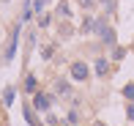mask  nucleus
Masks as SVG:
<instances>
[{"mask_svg":"<svg viewBox=\"0 0 134 126\" xmlns=\"http://www.w3.org/2000/svg\"><path fill=\"white\" fill-rule=\"evenodd\" d=\"M80 6H82V8H93L96 0H80Z\"/></svg>","mask_w":134,"mask_h":126,"instance_id":"nucleus-9","label":"nucleus"},{"mask_svg":"<svg viewBox=\"0 0 134 126\" xmlns=\"http://www.w3.org/2000/svg\"><path fill=\"white\" fill-rule=\"evenodd\" d=\"M96 126H104V123H96Z\"/></svg>","mask_w":134,"mask_h":126,"instance_id":"nucleus-11","label":"nucleus"},{"mask_svg":"<svg viewBox=\"0 0 134 126\" xmlns=\"http://www.w3.org/2000/svg\"><path fill=\"white\" fill-rule=\"evenodd\" d=\"M25 118H27V123H30V126H38V121H36V115H33V110H30L27 104H25Z\"/></svg>","mask_w":134,"mask_h":126,"instance_id":"nucleus-4","label":"nucleus"},{"mask_svg":"<svg viewBox=\"0 0 134 126\" xmlns=\"http://www.w3.org/2000/svg\"><path fill=\"white\" fill-rule=\"evenodd\" d=\"M126 115H129V121H134V101H131L129 107H126Z\"/></svg>","mask_w":134,"mask_h":126,"instance_id":"nucleus-10","label":"nucleus"},{"mask_svg":"<svg viewBox=\"0 0 134 126\" xmlns=\"http://www.w3.org/2000/svg\"><path fill=\"white\" fill-rule=\"evenodd\" d=\"M93 69H96V74H107V71H109V63L104 61V58H99V61L93 63Z\"/></svg>","mask_w":134,"mask_h":126,"instance_id":"nucleus-3","label":"nucleus"},{"mask_svg":"<svg viewBox=\"0 0 134 126\" xmlns=\"http://www.w3.org/2000/svg\"><path fill=\"white\" fill-rule=\"evenodd\" d=\"M123 93H126V96H129V99L134 101V82H129V85H126V88H123Z\"/></svg>","mask_w":134,"mask_h":126,"instance_id":"nucleus-6","label":"nucleus"},{"mask_svg":"<svg viewBox=\"0 0 134 126\" xmlns=\"http://www.w3.org/2000/svg\"><path fill=\"white\" fill-rule=\"evenodd\" d=\"M11 99H14V88H5V104H11Z\"/></svg>","mask_w":134,"mask_h":126,"instance_id":"nucleus-8","label":"nucleus"},{"mask_svg":"<svg viewBox=\"0 0 134 126\" xmlns=\"http://www.w3.org/2000/svg\"><path fill=\"white\" fill-rule=\"evenodd\" d=\"M58 11H60V17H69V14H71V11H69V3H60Z\"/></svg>","mask_w":134,"mask_h":126,"instance_id":"nucleus-7","label":"nucleus"},{"mask_svg":"<svg viewBox=\"0 0 134 126\" xmlns=\"http://www.w3.org/2000/svg\"><path fill=\"white\" fill-rule=\"evenodd\" d=\"M25 91H27V93L36 91V77H27V80H25Z\"/></svg>","mask_w":134,"mask_h":126,"instance_id":"nucleus-5","label":"nucleus"},{"mask_svg":"<svg viewBox=\"0 0 134 126\" xmlns=\"http://www.w3.org/2000/svg\"><path fill=\"white\" fill-rule=\"evenodd\" d=\"M33 104H36V110H49V104H52V96H47V93H38Z\"/></svg>","mask_w":134,"mask_h":126,"instance_id":"nucleus-2","label":"nucleus"},{"mask_svg":"<svg viewBox=\"0 0 134 126\" xmlns=\"http://www.w3.org/2000/svg\"><path fill=\"white\" fill-rule=\"evenodd\" d=\"M71 77H74V80H88V66H85L82 61H77V63H71Z\"/></svg>","mask_w":134,"mask_h":126,"instance_id":"nucleus-1","label":"nucleus"}]
</instances>
